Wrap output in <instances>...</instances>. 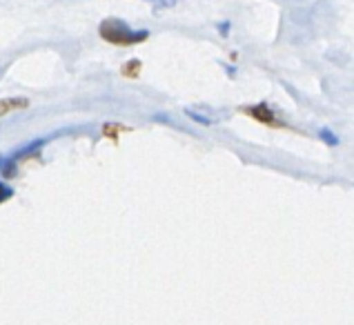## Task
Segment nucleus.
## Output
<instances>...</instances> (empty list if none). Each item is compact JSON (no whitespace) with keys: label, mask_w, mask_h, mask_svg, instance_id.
<instances>
[{"label":"nucleus","mask_w":354,"mask_h":325,"mask_svg":"<svg viewBox=\"0 0 354 325\" xmlns=\"http://www.w3.org/2000/svg\"><path fill=\"white\" fill-rule=\"evenodd\" d=\"M100 36H103L107 43H114V45H136V43H143V40L149 38L147 29H131L127 23L118 18H107L103 20L100 25Z\"/></svg>","instance_id":"nucleus-1"},{"label":"nucleus","mask_w":354,"mask_h":325,"mask_svg":"<svg viewBox=\"0 0 354 325\" xmlns=\"http://www.w3.org/2000/svg\"><path fill=\"white\" fill-rule=\"evenodd\" d=\"M14 196V189L7 185V183L0 180V203H5L7 198H12Z\"/></svg>","instance_id":"nucleus-2"},{"label":"nucleus","mask_w":354,"mask_h":325,"mask_svg":"<svg viewBox=\"0 0 354 325\" xmlns=\"http://www.w3.org/2000/svg\"><path fill=\"white\" fill-rule=\"evenodd\" d=\"M321 138L326 140V143H330V145H339V138L332 134L330 129H321Z\"/></svg>","instance_id":"nucleus-3"},{"label":"nucleus","mask_w":354,"mask_h":325,"mask_svg":"<svg viewBox=\"0 0 354 325\" xmlns=\"http://www.w3.org/2000/svg\"><path fill=\"white\" fill-rule=\"evenodd\" d=\"M145 3H151V5H156V7H171L176 3V0H145Z\"/></svg>","instance_id":"nucleus-4"},{"label":"nucleus","mask_w":354,"mask_h":325,"mask_svg":"<svg viewBox=\"0 0 354 325\" xmlns=\"http://www.w3.org/2000/svg\"><path fill=\"white\" fill-rule=\"evenodd\" d=\"M3 162H5V160H3V154H0V167H3Z\"/></svg>","instance_id":"nucleus-5"}]
</instances>
